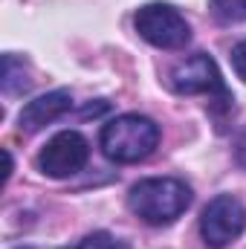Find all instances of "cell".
I'll list each match as a JSON object with an SVG mask.
<instances>
[{"mask_svg":"<svg viewBox=\"0 0 246 249\" xmlns=\"http://www.w3.org/2000/svg\"><path fill=\"white\" fill-rule=\"evenodd\" d=\"M194 194L177 177H148L139 180L127 194L130 212L148 226H171L185 209L191 206Z\"/></svg>","mask_w":246,"mask_h":249,"instance_id":"6da1fadb","label":"cell"},{"mask_svg":"<svg viewBox=\"0 0 246 249\" xmlns=\"http://www.w3.org/2000/svg\"><path fill=\"white\" fill-rule=\"evenodd\" d=\"M99 145L110 162H119V165L142 162L159 145V124L139 113H124L102 127Z\"/></svg>","mask_w":246,"mask_h":249,"instance_id":"7a4b0ae2","label":"cell"},{"mask_svg":"<svg viewBox=\"0 0 246 249\" xmlns=\"http://www.w3.org/2000/svg\"><path fill=\"white\" fill-rule=\"evenodd\" d=\"M168 84L180 96H197V93L214 96L217 99L211 105V113L214 116L220 113V107H223V113H232L235 110V96L229 93V87H226V81H223V75H220L214 58L206 55V53H197V55H191V58H185V61L177 64L171 70V75H168Z\"/></svg>","mask_w":246,"mask_h":249,"instance_id":"3957f363","label":"cell"},{"mask_svg":"<svg viewBox=\"0 0 246 249\" xmlns=\"http://www.w3.org/2000/svg\"><path fill=\"white\" fill-rule=\"evenodd\" d=\"M133 26L139 32V38L157 50H185L191 41L188 20L171 3H145L136 12Z\"/></svg>","mask_w":246,"mask_h":249,"instance_id":"277c9868","label":"cell"},{"mask_svg":"<svg viewBox=\"0 0 246 249\" xmlns=\"http://www.w3.org/2000/svg\"><path fill=\"white\" fill-rule=\"evenodd\" d=\"M246 232V206L235 194H217L200 214V235L209 249L232 247Z\"/></svg>","mask_w":246,"mask_h":249,"instance_id":"5b68a950","label":"cell"},{"mask_svg":"<svg viewBox=\"0 0 246 249\" xmlns=\"http://www.w3.org/2000/svg\"><path fill=\"white\" fill-rule=\"evenodd\" d=\"M90 160V142L78 133V130H61L55 133L38 154V168L41 174L53 177V180H67L72 174H78Z\"/></svg>","mask_w":246,"mask_h":249,"instance_id":"8992f818","label":"cell"},{"mask_svg":"<svg viewBox=\"0 0 246 249\" xmlns=\"http://www.w3.org/2000/svg\"><path fill=\"white\" fill-rule=\"evenodd\" d=\"M72 107V93L70 90H53V93H44L38 99H32L20 116H18V127L23 133H38L41 127H47L50 122L61 119L64 113Z\"/></svg>","mask_w":246,"mask_h":249,"instance_id":"52a82bcc","label":"cell"},{"mask_svg":"<svg viewBox=\"0 0 246 249\" xmlns=\"http://www.w3.org/2000/svg\"><path fill=\"white\" fill-rule=\"evenodd\" d=\"M0 87H3V96H23L29 87H32V78H29V67L23 58L18 55H3V78H0Z\"/></svg>","mask_w":246,"mask_h":249,"instance_id":"ba28073f","label":"cell"},{"mask_svg":"<svg viewBox=\"0 0 246 249\" xmlns=\"http://www.w3.org/2000/svg\"><path fill=\"white\" fill-rule=\"evenodd\" d=\"M209 12L223 26L244 23L246 20V0H209Z\"/></svg>","mask_w":246,"mask_h":249,"instance_id":"9c48e42d","label":"cell"},{"mask_svg":"<svg viewBox=\"0 0 246 249\" xmlns=\"http://www.w3.org/2000/svg\"><path fill=\"white\" fill-rule=\"evenodd\" d=\"M64 249H130V247L124 241H119V238H113L110 232H93V235L81 238L78 244L64 247Z\"/></svg>","mask_w":246,"mask_h":249,"instance_id":"30bf717a","label":"cell"},{"mask_svg":"<svg viewBox=\"0 0 246 249\" xmlns=\"http://www.w3.org/2000/svg\"><path fill=\"white\" fill-rule=\"evenodd\" d=\"M232 67H235L238 78H244L246 81V41H241V44L232 50Z\"/></svg>","mask_w":246,"mask_h":249,"instance_id":"8fae6325","label":"cell"},{"mask_svg":"<svg viewBox=\"0 0 246 249\" xmlns=\"http://www.w3.org/2000/svg\"><path fill=\"white\" fill-rule=\"evenodd\" d=\"M15 249H32V247H15Z\"/></svg>","mask_w":246,"mask_h":249,"instance_id":"7c38bea8","label":"cell"}]
</instances>
